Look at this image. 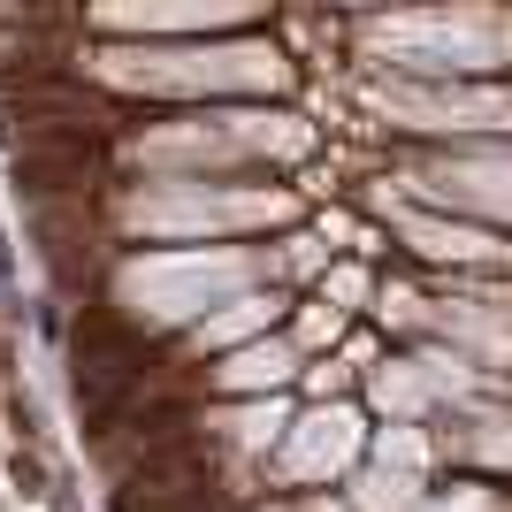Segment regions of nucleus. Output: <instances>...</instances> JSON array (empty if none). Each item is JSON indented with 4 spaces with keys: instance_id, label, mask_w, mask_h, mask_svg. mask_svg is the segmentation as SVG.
Here are the masks:
<instances>
[{
    "instance_id": "f257e3e1",
    "label": "nucleus",
    "mask_w": 512,
    "mask_h": 512,
    "mask_svg": "<svg viewBox=\"0 0 512 512\" xmlns=\"http://www.w3.org/2000/svg\"><path fill=\"white\" fill-rule=\"evenodd\" d=\"M8 474L23 482V497H46V467H39V451H8Z\"/></svg>"
}]
</instances>
